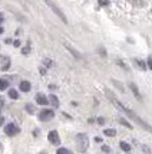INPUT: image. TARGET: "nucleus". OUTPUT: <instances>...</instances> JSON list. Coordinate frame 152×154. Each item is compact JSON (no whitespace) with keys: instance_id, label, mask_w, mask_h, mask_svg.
<instances>
[{"instance_id":"1","label":"nucleus","mask_w":152,"mask_h":154,"mask_svg":"<svg viewBox=\"0 0 152 154\" xmlns=\"http://www.w3.org/2000/svg\"><path fill=\"white\" fill-rule=\"evenodd\" d=\"M76 146H78V150L85 153L88 147H89V138L85 133H80V134L76 135Z\"/></svg>"},{"instance_id":"2","label":"nucleus","mask_w":152,"mask_h":154,"mask_svg":"<svg viewBox=\"0 0 152 154\" xmlns=\"http://www.w3.org/2000/svg\"><path fill=\"white\" fill-rule=\"evenodd\" d=\"M19 131H20V128L16 125V124H7L6 127H4V133H6L7 135H10V137H13V135L16 134H19Z\"/></svg>"},{"instance_id":"3","label":"nucleus","mask_w":152,"mask_h":154,"mask_svg":"<svg viewBox=\"0 0 152 154\" xmlns=\"http://www.w3.org/2000/svg\"><path fill=\"white\" fill-rule=\"evenodd\" d=\"M46 3H47V6H50V7H52V10H53V12H55V13H56V14H58V16H59L60 19L63 20L65 23H67L66 16L63 14V12H62V10H60V9H59V6H58V5H55V3H52V2H46Z\"/></svg>"},{"instance_id":"4","label":"nucleus","mask_w":152,"mask_h":154,"mask_svg":"<svg viewBox=\"0 0 152 154\" xmlns=\"http://www.w3.org/2000/svg\"><path fill=\"white\" fill-rule=\"evenodd\" d=\"M53 115H55V112H53L52 109H43V111H40L39 120L40 121H50L53 118Z\"/></svg>"},{"instance_id":"5","label":"nucleus","mask_w":152,"mask_h":154,"mask_svg":"<svg viewBox=\"0 0 152 154\" xmlns=\"http://www.w3.org/2000/svg\"><path fill=\"white\" fill-rule=\"evenodd\" d=\"M47 138H49V141H50L52 144H55V146H58V144L60 143L59 134H58V131H56V130H53V131H50V133L47 134Z\"/></svg>"},{"instance_id":"6","label":"nucleus","mask_w":152,"mask_h":154,"mask_svg":"<svg viewBox=\"0 0 152 154\" xmlns=\"http://www.w3.org/2000/svg\"><path fill=\"white\" fill-rule=\"evenodd\" d=\"M9 68H10V59H9L7 56L0 55V69H1V71H7Z\"/></svg>"},{"instance_id":"7","label":"nucleus","mask_w":152,"mask_h":154,"mask_svg":"<svg viewBox=\"0 0 152 154\" xmlns=\"http://www.w3.org/2000/svg\"><path fill=\"white\" fill-rule=\"evenodd\" d=\"M19 88H20V91H22V92H29V91H30V88H32V85H30V82H29V81H22V82H20V85H19Z\"/></svg>"},{"instance_id":"8","label":"nucleus","mask_w":152,"mask_h":154,"mask_svg":"<svg viewBox=\"0 0 152 154\" xmlns=\"http://www.w3.org/2000/svg\"><path fill=\"white\" fill-rule=\"evenodd\" d=\"M129 88H131V91L133 92V95L138 98V100H142V97H141V94H139V89H138V85L135 84V82H131L129 84Z\"/></svg>"},{"instance_id":"9","label":"nucleus","mask_w":152,"mask_h":154,"mask_svg":"<svg viewBox=\"0 0 152 154\" xmlns=\"http://www.w3.org/2000/svg\"><path fill=\"white\" fill-rule=\"evenodd\" d=\"M65 48H66L67 51H69V52H70V54H72L73 56H75V58H76V59H80V58H82V55H80L79 52H78V51H76V49H73V48L70 46V45H69V43H65Z\"/></svg>"},{"instance_id":"10","label":"nucleus","mask_w":152,"mask_h":154,"mask_svg":"<svg viewBox=\"0 0 152 154\" xmlns=\"http://www.w3.org/2000/svg\"><path fill=\"white\" fill-rule=\"evenodd\" d=\"M36 102H37V104H40V105H47V104H49L47 98L43 94H37V95H36Z\"/></svg>"},{"instance_id":"11","label":"nucleus","mask_w":152,"mask_h":154,"mask_svg":"<svg viewBox=\"0 0 152 154\" xmlns=\"http://www.w3.org/2000/svg\"><path fill=\"white\" fill-rule=\"evenodd\" d=\"M47 101H49V102H50V104H52L53 107H59V98H58V97H56V95L55 94H50L49 95V98H47Z\"/></svg>"},{"instance_id":"12","label":"nucleus","mask_w":152,"mask_h":154,"mask_svg":"<svg viewBox=\"0 0 152 154\" xmlns=\"http://www.w3.org/2000/svg\"><path fill=\"white\" fill-rule=\"evenodd\" d=\"M119 147L122 148L125 153H131V150H132V148H131V146H129L128 143H125V141H121V143H119Z\"/></svg>"},{"instance_id":"13","label":"nucleus","mask_w":152,"mask_h":154,"mask_svg":"<svg viewBox=\"0 0 152 154\" xmlns=\"http://www.w3.org/2000/svg\"><path fill=\"white\" fill-rule=\"evenodd\" d=\"M103 134H105L106 137H115V135H116V130H113V128H108V130L103 131Z\"/></svg>"},{"instance_id":"14","label":"nucleus","mask_w":152,"mask_h":154,"mask_svg":"<svg viewBox=\"0 0 152 154\" xmlns=\"http://www.w3.org/2000/svg\"><path fill=\"white\" fill-rule=\"evenodd\" d=\"M111 81H112V84H113V85H115L116 88H118L121 92H125V88H124V85H122V84H119L116 79H111Z\"/></svg>"},{"instance_id":"15","label":"nucleus","mask_w":152,"mask_h":154,"mask_svg":"<svg viewBox=\"0 0 152 154\" xmlns=\"http://www.w3.org/2000/svg\"><path fill=\"white\" fill-rule=\"evenodd\" d=\"M9 97H10L12 100H17V98H19V94H17L16 89H10V91H9Z\"/></svg>"},{"instance_id":"16","label":"nucleus","mask_w":152,"mask_h":154,"mask_svg":"<svg viewBox=\"0 0 152 154\" xmlns=\"http://www.w3.org/2000/svg\"><path fill=\"white\" fill-rule=\"evenodd\" d=\"M119 122H121V124H122V125H125L126 128H129V130H132V125H131V124H129V122H128V120H125V118H119Z\"/></svg>"},{"instance_id":"17","label":"nucleus","mask_w":152,"mask_h":154,"mask_svg":"<svg viewBox=\"0 0 152 154\" xmlns=\"http://www.w3.org/2000/svg\"><path fill=\"white\" fill-rule=\"evenodd\" d=\"M7 87H9V81L0 79V89H7Z\"/></svg>"},{"instance_id":"18","label":"nucleus","mask_w":152,"mask_h":154,"mask_svg":"<svg viewBox=\"0 0 152 154\" xmlns=\"http://www.w3.org/2000/svg\"><path fill=\"white\" fill-rule=\"evenodd\" d=\"M135 63L138 65L141 69H146V63L144 62V60H141V59H135Z\"/></svg>"},{"instance_id":"19","label":"nucleus","mask_w":152,"mask_h":154,"mask_svg":"<svg viewBox=\"0 0 152 154\" xmlns=\"http://www.w3.org/2000/svg\"><path fill=\"white\" fill-rule=\"evenodd\" d=\"M138 146L141 147V150H142L144 153H146V154H152V151L149 150V147H146V146H144V144H139V143H138Z\"/></svg>"},{"instance_id":"20","label":"nucleus","mask_w":152,"mask_h":154,"mask_svg":"<svg viewBox=\"0 0 152 154\" xmlns=\"http://www.w3.org/2000/svg\"><path fill=\"white\" fill-rule=\"evenodd\" d=\"M26 111L27 112H30V114H33L34 112V105H32V104H26Z\"/></svg>"},{"instance_id":"21","label":"nucleus","mask_w":152,"mask_h":154,"mask_svg":"<svg viewBox=\"0 0 152 154\" xmlns=\"http://www.w3.org/2000/svg\"><path fill=\"white\" fill-rule=\"evenodd\" d=\"M56 153H58V154H70V151H69L67 148H63V147H62V148H59Z\"/></svg>"},{"instance_id":"22","label":"nucleus","mask_w":152,"mask_h":154,"mask_svg":"<svg viewBox=\"0 0 152 154\" xmlns=\"http://www.w3.org/2000/svg\"><path fill=\"white\" fill-rule=\"evenodd\" d=\"M116 63H118L119 66H122V68H124V69H126V71H128V69H129V68H128V65H126L125 62H122V60H119V59H116Z\"/></svg>"},{"instance_id":"23","label":"nucleus","mask_w":152,"mask_h":154,"mask_svg":"<svg viewBox=\"0 0 152 154\" xmlns=\"http://www.w3.org/2000/svg\"><path fill=\"white\" fill-rule=\"evenodd\" d=\"M29 52H30V46H26V48H23V49H22V54H29Z\"/></svg>"},{"instance_id":"24","label":"nucleus","mask_w":152,"mask_h":154,"mask_svg":"<svg viewBox=\"0 0 152 154\" xmlns=\"http://www.w3.org/2000/svg\"><path fill=\"white\" fill-rule=\"evenodd\" d=\"M102 150H103V153H109L111 151V148L108 147V146H102Z\"/></svg>"},{"instance_id":"25","label":"nucleus","mask_w":152,"mask_h":154,"mask_svg":"<svg viewBox=\"0 0 152 154\" xmlns=\"http://www.w3.org/2000/svg\"><path fill=\"white\" fill-rule=\"evenodd\" d=\"M13 45H14L16 48H19V46H20V40H14V42H13Z\"/></svg>"},{"instance_id":"26","label":"nucleus","mask_w":152,"mask_h":154,"mask_svg":"<svg viewBox=\"0 0 152 154\" xmlns=\"http://www.w3.org/2000/svg\"><path fill=\"white\" fill-rule=\"evenodd\" d=\"M98 122L99 124H105V118H98Z\"/></svg>"},{"instance_id":"27","label":"nucleus","mask_w":152,"mask_h":154,"mask_svg":"<svg viewBox=\"0 0 152 154\" xmlns=\"http://www.w3.org/2000/svg\"><path fill=\"white\" fill-rule=\"evenodd\" d=\"M148 66H149V68H151V69H152V59H151V58L148 59Z\"/></svg>"},{"instance_id":"28","label":"nucleus","mask_w":152,"mask_h":154,"mask_svg":"<svg viewBox=\"0 0 152 154\" xmlns=\"http://www.w3.org/2000/svg\"><path fill=\"white\" fill-rule=\"evenodd\" d=\"M95 141H96V143H102V138H100V137H95Z\"/></svg>"},{"instance_id":"29","label":"nucleus","mask_w":152,"mask_h":154,"mask_svg":"<svg viewBox=\"0 0 152 154\" xmlns=\"http://www.w3.org/2000/svg\"><path fill=\"white\" fill-rule=\"evenodd\" d=\"M99 51H100V54L103 55V56H105V55H106V52H105V49H103V48H100Z\"/></svg>"},{"instance_id":"30","label":"nucleus","mask_w":152,"mask_h":154,"mask_svg":"<svg viewBox=\"0 0 152 154\" xmlns=\"http://www.w3.org/2000/svg\"><path fill=\"white\" fill-rule=\"evenodd\" d=\"M1 124H3V117L0 115V125H1Z\"/></svg>"},{"instance_id":"31","label":"nucleus","mask_w":152,"mask_h":154,"mask_svg":"<svg viewBox=\"0 0 152 154\" xmlns=\"http://www.w3.org/2000/svg\"><path fill=\"white\" fill-rule=\"evenodd\" d=\"M1 22H3V16L0 14V23H1Z\"/></svg>"},{"instance_id":"32","label":"nucleus","mask_w":152,"mask_h":154,"mask_svg":"<svg viewBox=\"0 0 152 154\" xmlns=\"http://www.w3.org/2000/svg\"><path fill=\"white\" fill-rule=\"evenodd\" d=\"M1 32H3V27H0V33H1Z\"/></svg>"},{"instance_id":"33","label":"nucleus","mask_w":152,"mask_h":154,"mask_svg":"<svg viewBox=\"0 0 152 154\" xmlns=\"http://www.w3.org/2000/svg\"><path fill=\"white\" fill-rule=\"evenodd\" d=\"M40 154H46V153H40Z\"/></svg>"},{"instance_id":"34","label":"nucleus","mask_w":152,"mask_h":154,"mask_svg":"<svg viewBox=\"0 0 152 154\" xmlns=\"http://www.w3.org/2000/svg\"><path fill=\"white\" fill-rule=\"evenodd\" d=\"M126 154H131V153H126Z\"/></svg>"}]
</instances>
